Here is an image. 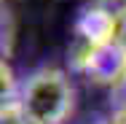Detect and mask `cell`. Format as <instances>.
<instances>
[{"label": "cell", "mask_w": 126, "mask_h": 124, "mask_svg": "<svg viewBox=\"0 0 126 124\" xmlns=\"http://www.w3.org/2000/svg\"><path fill=\"white\" fill-rule=\"evenodd\" d=\"M16 100L32 119L43 124H64L75 105V89L64 70L43 65L19 84Z\"/></svg>", "instance_id": "obj_1"}, {"label": "cell", "mask_w": 126, "mask_h": 124, "mask_svg": "<svg viewBox=\"0 0 126 124\" xmlns=\"http://www.w3.org/2000/svg\"><path fill=\"white\" fill-rule=\"evenodd\" d=\"M70 68L91 78L94 84H113L126 62V46H94L83 38H75L70 46Z\"/></svg>", "instance_id": "obj_2"}, {"label": "cell", "mask_w": 126, "mask_h": 124, "mask_svg": "<svg viewBox=\"0 0 126 124\" xmlns=\"http://www.w3.org/2000/svg\"><path fill=\"white\" fill-rule=\"evenodd\" d=\"M75 38H83L94 46H126L121 5L91 0V5L80 8L75 19Z\"/></svg>", "instance_id": "obj_3"}, {"label": "cell", "mask_w": 126, "mask_h": 124, "mask_svg": "<svg viewBox=\"0 0 126 124\" xmlns=\"http://www.w3.org/2000/svg\"><path fill=\"white\" fill-rule=\"evenodd\" d=\"M27 122V111L22 108V102L14 100H3L0 105V124H24Z\"/></svg>", "instance_id": "obj_4"}, {"label": "cell", "mask_w": 126, "mask_h": 124, "mask_svg": "<svg viewBox=\"0 0 126 124\" xmlns=\"http://www.w3.org/2000/svg\"><path fill=\"white\" fill-rule=\"evenodd\" d=\"M110 102H113V111L126 108V62H124V70L118 73V78L110 84Z\"/></svg>", "instance_id": "obj_5"}, {"label": "cell", "mask_w": 126, "mask_h": 124, "mask_svg": "<svg viewBox=\"0 0 126 124\" xmlns=\"http://www.w3.org/2000/svg\"><path fill=\"white\" fill-rule=\"evenodd\" d=\"M102 124H126V108H121V111H113L107 119Z\"/></svg>", "instance_id": "obj_6"}, {"label": "cell", "mask_w": 126, "mask_h": 124, "mask_svg": "<svg viewBox=\"0 0 126 124\" xmlns=\"http://www.w3.org/2000/svg\"><path fill=\"white\" fill-rule=\"evenodd\" d=\"M121 14H124V27H126V0H121Z\"/></svg>", "instance_id": "obj_7"}, {"label": "cell", "mask_w": 126, "mask_h": 124, "mask_svg": "<svg viewBox=\"0 0 126 124\" xmlns=\"http://www.w3.org/2000/svg\"><path fill=\"white\" fill-rule=\"evenodd\" d=\"M94 3H118V0H94Z\"/></svg>", "instance_id": "obj_8"}]
</instances>
